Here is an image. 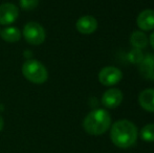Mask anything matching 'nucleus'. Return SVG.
<instances>
[{"mask_svg":"<svg viewBox=\"0 0 154 153\" xmlns=\"http://www.w3.org/2000/svg\"><path fill=\"white\" fill-rule=\"evenodd\" d=\"M137 134V128L133 123L127 120H121L112 125L110 137L116 146L128 148L135 144Z\"/></svg>","mask_w":154,"mask_h":153,"instance_id":"1","label":"nucleus"},{"mask_svg":"<svg viewBox=\"0 0 154 153\" xmlns=\"http://www.w3.org/2000/svg\"><path fill=\"white\" fill-rule=\"evenodd\" d=\"M111 124L110 115L104 109H95L84 118L83 127L91 135H101L109 129Z\"/></svg>","mask_w":154,"mask_h":153,"instance_id":"2","label":"nucleus"},{"mask_svg":"<svg viewBox=\"0 0 154 153\" xmlns=\"http://www.w3.org/2000/svg\"><path fill=\"white\" fill-rule=\"evenodd\" d=\"M22 74L29 82L35 84H43L46 82L48 74L42 63L37 60H27L22 66Z\"/></svg>","mask_w":154,"mask_h":153,"instance_id":"3","label":"nucleus"},{"mask_svg":"<svg viewBox=\"0 0 154 153\" xmlns=\"http://www.w3.org/2000/svg\"><path fill=\"white\" fill-rule=\"evenodd\" d=\"M23 36L25 40L32 45H39L44 42L45 31L39 23L29 22L23 29Z\"/></svg>","mask_w":154,"mask_h":153,"instance_id":"4","label":"nucleus"},{"mask_svg":"<svg viewBox=\"0 0 154 153\" xmlns=\"http://www.w3.org/2000/svg\"><path fill=\"white\" fill-rule=\"evenodd\" d=\"M123 74L119 68L114 66H107L104 67L99 74V81L102 85L112 86L118 84L122 80Z\"/></svg>","mask_w":154,"mask_h":153,"instance_id":"5","label":"nucleus"},{"mask_svg":"<svg viewBox=\"0 0 154 153\" xmlns=\"http://www.w3.org/2000/svg\"><path fill=\"white\" fill-rule=\"evenodd\" d=\"M19 10L13 3H3L0 5V24L8 25L17 20Z\"/></svg>","mask_w":154,"mask_h":153,"instance_id":"6","label":"nucleus"},{"mask_svg":"<svg viewBox=\"0 0 154 153\" xmlns=\"http://www.w3.org/2000/svg\"><path fill=\"white\" fill-rule=\"evenodd\" d=\"M123 101V93L118 88L109 89L102 96V103L106 108H116Z\"/></svg>","mask_w":154,"mask_h":153,"instance_id":"7","label":"nucleus"},{"mask_svg":"<svg viewBox=\"0 0 154 153\" xmlns=\"http://www.w3.org/2000/svg\"><path fill=\"white\" fill-rule=\"evenodd\" d=\"M78 32L83 35H90V34L94 33L95 29H97V21L95 20L94 17L86 15V16H82L79 18L75 24Z\"/></svg>","mask_w":154,"mask_h":153,"instance_id":"8","label":"nucleus"},{"mask_svg":"<svg viewBox=\"0 0 154 153\" xmlns=\"http://www.w3.org/2000/svg\"><path fill=\"white\" fill-rule=\"evenodd\" d=\"M137 26L142 31H151L154 29V11L145 10L137 16Z\"/></svg>","mask_w":154,"mask_h":153,"instance_id":"9","label":"nucleus"},{"mask_svg":"<svg viewBox=\"0 0 154 153\" xmlns=\"http://www.w3.org/2000/svg\"><path fill=\"white\" fill-rule=\"evenodd\" d=\"M140 72L145 79L154 81V55L149 54L143 58L140 63Z\"/></svg>","mask_w":154,"mask_h":153,"instance_id":"10","label":"nucleus"},{"mask_svg":"<svg viewBox=\"0 0 154 153\" xmlns=\"http://www.w3.org/2000/svg\"><path fill=\"white\" fill-rule=\"evenodd\" d=\"M138 103L147 111L154 112V89H145L138 96Z\"/></svg>","mask_w":154,"mask_h":153,"instance_id":"11","label":"nucleus"},{"mask_svg":"<svg viewBox=\"0 0 154 153\" xmlns=\"http://www.w3.org/2000/svg\"><path fill=\"white\" fill-rule=\"evenodd\" d=\"M130 43H131L134 48L143 49L148 44V38L145 35V33L140 31H135L132 33L131 37H130Z\"/></svg>","mask_w":154,"mask_h":153,"instance_id":"12","label":"nucleus"},{"mask_svg":"<svg viewBox=\"0 0 154 153\" xmlns=\"http://www.w3.org/2000/svg\"><path fill=\"white\" fill-rule=\"evenodd\" d=\"M0 34H1V37L4 41L11 42V43L17 42V41H19L21 38V32L19 31V29L13 27V26L6 27L3 31L0 32Z\"/></svg>","mask_w":154,"mask_h":153,"instance_id":"13","label":"nucleus"},{"mask_svg":"<svg viewBox=\"0 0 154 153\" xmlns=\"http://www.w3.org/2000/svg\"><path fill=\"white\" fill-rule=\"evenodd\" d=\"M140 137L145 142H154V124H148L140 130Z\"/></svg>","mask_w":154,"mask_h":153,"instance_id":"14","label":"nucleus"},{"mask_svg":"<svg viewBox=\"0 0 154 153\" xmlns=\"http://www.w3.org/2000/svg\"><path fill=\"white\" fill-rule=\"evenodd\" d=\"M144 55H143L142 50L137 48H133L129 54H128V60L133 64H138L142 62Z\"/></svg>","mask_w":154,"mask_h":153,"instance_id":"15","label":"nucleus"},{"mask_svg":"<svg viewBox=\"0 0 154 153\" xmlns=\"http://www.w3.org/2000/svg\"><path fill=\"white\" fill-rule=\"evenodd\" d=\"M39 0H20V6L24 11H32L38 6Z\"/></svg>","mask_w":154,"mask_h":153,"instance_id":"16","label":"nucleus"},{"mask_svg":"<svg viewBox=\"0 0 154 153\" xmlns=\"http://www.w3.org/2000/svg\"><path fill=\"white\" fill-rule=\"evenodd\" d=\"M150 44H151V46H152V48L154 49V33L151 34V36H150Z\"/></svg>","mask_w":154,"mask_h":153,"instance_id":"17","label":"nucleus"},{"mask_svg":"<svg viewBox=\"0 0 154 153\" xmlns=\"http://www.w3.org/2000/svg\"><path fill=\"white\" fill-rule=\"evenodd\" d=\"M3 125H4V122H3V118H2V116L0 115V131L3 129Z\"/></svg>","mask_w":154,"mask_h":153,"instance_id":"18","label":"nucleus"}]
</instances>
